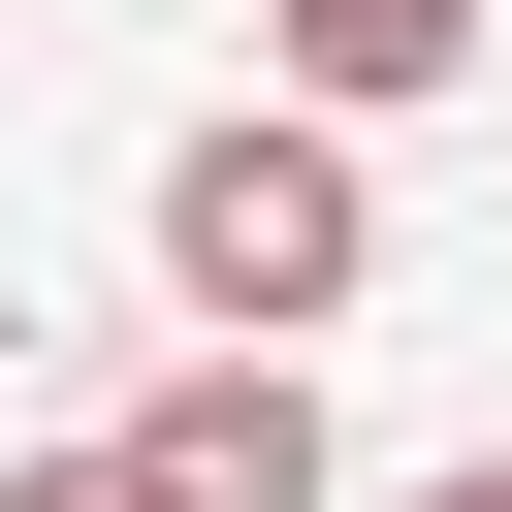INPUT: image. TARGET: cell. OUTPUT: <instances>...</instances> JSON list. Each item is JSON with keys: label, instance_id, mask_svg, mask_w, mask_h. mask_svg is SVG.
<instances>
[{"label": "cell", "instance_id": "cell-1", "mask_svg": "<svg viewBox=\"0 0 512 512\" xmlns=\"http://www.w3.org/2000/svg\"><path fill=\"white\" fill-rule=\"evenodd\" d=\"M160 288H192V352H320V320L384 288V160H352L320 96H224V128L160 160Z\"/></svg>", "mask_w": 512, "mask_h": 512}, {"label": "cell", "instance_id": "cell-2", "mask_svg": "<svg viewBox=\"0 0 512 512\" xmlns=\"http://www.w3.org/2000/svg\"><path fill=\"white\" fill-rule=\"evenodd\" d=\"M128 480H160V512H352V448H320V352H192V384L128 416Z\"/></svg>", "mask_w": 512, "mask_h": 512}, {"label": "cell", "instance_id": "cell-3", "mask_svg": "<svg viewBox=\"0 0 512 512\" xmlns=\"http://www.w3.org/2000/svg\"><path fill=\"white\" fill-rule=\"evenodd\" d=\"M256 64H288L320 128H416V96L480 64V0H256Z\"/></svg>", "mask_w": 512, "mask_h": 512}, {"label": "cell", "instance_id": "cell-4", "mask_svg": "<svg viewBox=\"0 0 512 512\" xmlns=\"http://www.w3.org/2000/svg\"><path fill=\"white\" fill-rule=\"evenodd\" d=\"M0 512H160V480H128V448H32V480H0Z\"/></svg>", "mask_w": 512, "mask_h": 512}, {"label": "cell", "instance_id": "cell-5", "mask_svg": "<svg viewBox=\"0 0 512 512\" xmlns=\"http://www.w3.org/2000/svg\"><path fill=\"white\" fill-rule=\"evenodd\" d=\"M384 512H512V448H448V480H384Z\"/></svg>", "mask_w": 512, "mask_h": 512}]
</instances>
